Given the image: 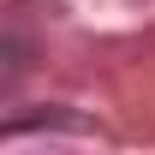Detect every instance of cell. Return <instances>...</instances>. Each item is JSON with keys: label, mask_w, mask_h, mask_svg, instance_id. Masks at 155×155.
I'll list each match as a JSON object with an SVG mask.
<instances>
[]
</instances>
